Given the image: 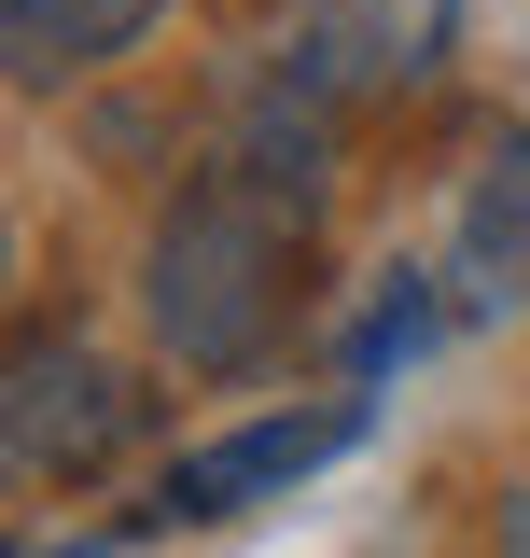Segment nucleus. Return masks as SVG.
I'll return each mask as SVG.
<instances>
[{
  "label": "nucleus",
  "mask_w": 530,
  "mask_h": 558,
  "mask_svg": "<svg viewBox=\"0 0 530 558\" xmlns=\"http://www.w3.org/2000/svg\"><path fill=\"white\" fill-rule=\"evenodd\" d=\"M322 196H335V112H308L293 84L238 98V126L168 182L154 238H140V336L168 377H252L279 363L308 266H322Z\"/></svg>",
  "instance_id": "f257e3e1"
},
{
  "label": "nucleus",
  "mask_w": 530,
  "mask_h": 558,
  "mask_svg": "<svg viewBox=\"0 0 530 558\" xmlns=\"http://www.w3.org/2000/svg\"><path fill=\"white\" fill-rule=\"evenodd\" d=\"M140 391L84 322H43V336L0 349V502H43V488H98L112 461L140 447Z\"/></svg>",
  "instance_id": "f03ea898"
},
{
  "label": "nucleus",
  "mask_w": 530,
  "mask_h": 558,
  "mask_svg": "<svg viewBox=\"0 0 530 558\" xmlns=\"http://www.w3.org/2000/svg\"><path fill=\"white\" fill-rule=\"evenodd\" d=\"M461 57V0H279L265 84H293L308 112H392Z\"/></svg>",
  "instance_id": "7ed1b4c3"
},
{
  "label": "nucleus",
  "mask_w": 530,
  "mask_h": 558,
  "mask_svg": "<svg viewBox=\"0 0 530 558\" xmlns=\"http://www.w3.org/2000/svg\"><path fill=\"white\" fill-rule=\"evenodd\" d=\"M363 418H377V391L238 418V433H209V447H182V461H168L154 517H182V531H209V517H252V502H279V488H308L322 461H349V447H363Z\"/></svg>",
  "instance_id": "20e7f679"
},
{
  "label": "nucleus",
  "mask_w": 530,
  "mask_h": 558,
  "mask_svg": "<svg viewBox=\"0 0 530 558\" xmlns=\"http://www.w3.org/2000/svg\"><path fill=\"white\" fill-rule=\"evenodd\" d=\"M433 293H447V322H517V307H530V140H503V154L474 168Z\"/></svg>",
  "instance_id": "39448f33"
},
{
  "label": "nucleus",
  "mask_w": 530,
  "mask_h": 558,
  "mask_svg": "<svg viewBox=\"0 0 530 558\" xmlns=\"http://www.w3.org/2000/svg\"><path fill=\"white\" fill-rule=\"evenodd\" d=\"M154 14H168V0H0V84H14V98H57L84 70L140 57Z\"/></svg>",
  "instance_id": "423d86ee"
},
{
  "label": "nucleus",
  "mask_w": 530,
  "mask_h": 558,
  "mask_svg": "<svg viewBox=\"0 0 530 558\" xmlns=\"http://www.w3.org/2000/svg\"><path fill=\"white\" fill-rule=\"evenodd\" d=\"M0 279H14V238H0Z\"/></svg>",
  "instance_id": "0eeeda50"
}]
</instances>
